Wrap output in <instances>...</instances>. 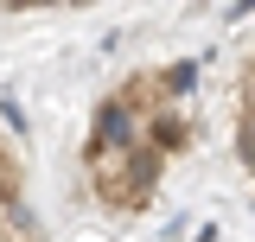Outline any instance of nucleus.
Listing matches in <instances>:
<instances>
[{
	"instance_id": "nucleus-3",
	"label": "nucleus",
	"mask_w": 255,
	"mask_h": 242,
	"mask_svg": "<svg viewBox=\"0 0 255 242\" xmlns=\"http://www.w3.org/2000/svg\"><path fill=\"white\" fill-rule=\"evenodd\" d=\"M140 147L159 153V159L185 153V147H191V115H185V102H159L153 115H140Z\"/></svg>"
},
{
	"instance_id": "nucleus-5",
	"label": "nucleus",
	"mask_w": 255,
	"mask_h": 242,
	"mask_svg": "<svg viewBox=\"0 0 255 242\" xmlns=\"http://www.w3.org/2000/svg\"><path fill=\"white\" fill-rule=\"evenodd\" d=\"M236 159L255 172V109H243V121H236Z\"/></svg>"
},
{
	"instance_id": "nucleus-4",
	"label": "nucleus",
	"mask_w": 255,
	"mask_h": 242,
	"mask_svg": "<svg viewBox=\"0 0 255 242\" xmlns=\"http://www.w3.org/2000/svg\"><path fill=\"white\" fill-rule=\"evenodd\" d=\"M26 204V179H19V159L0 147V211H19Z\"/></svg>"
},
{
	"instance_id": "nucleus-1",
	"label": "nucleus",
	"mask_w": 255,
	"mask_h": 242,
	"mask_svg": "<svg viewBox=\"0 0 255 242\" xmlns=\"http://www.w3.org/2000/svg\"><path fill=\"white\" fill-rule=\"evenodd\" d=\"M159 172H166V159L147 147H128V153H109V159H90V185L96 198L109 204V211H140L147 198H153Z\"/></svg>"
},
{
	"instance_id": "nucleus-2",
	"label": "nucleus",
	"mask_w": 255,
	"mask_h": 242,
	"mask_svg": "<svg viewBox=\"0 0 255 242\" xmlns=\"http://www.w3.org/2000/svg\"><path fill=\"white\" fill-rule=\"evenodd\" d=\"M140 147V115H128L122 102L109 96L102 109H96V127H90V147H83V166L90 159H109V153H128Z\"/></svg>"
}]
</instances>
